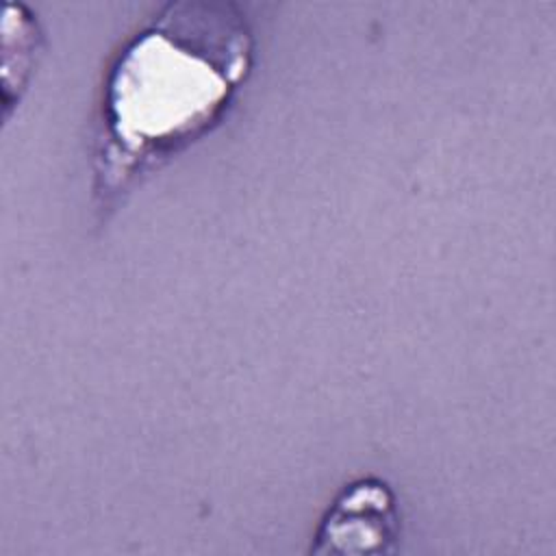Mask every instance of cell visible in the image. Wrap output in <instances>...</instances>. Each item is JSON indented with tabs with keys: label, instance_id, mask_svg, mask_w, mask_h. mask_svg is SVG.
Returning a JSON list of instances; mask_svg holds the SVG:
<instances>
[{
	"label": "cell",
	"instance_id": "2",
	"mask_svg": "<svg viewBox=\"0 0 556 556\" xmlns=\"http://www.w3.org/2000/svg\"><path fill=\"white\" fill-rule=\"evenodd\" d=\"M400 506L393 489L380 478L345 484L326 508L311 552L315 554H387L400 539Z\"/></svg>",
	"mask_w": 556,
	"mask_h": 556
},
{
	"label": "cell",
	"instance_id": "1",
	"mask_svg": "<svg viewBox=\"0 0 556 556\" xmlns=\"http://www.w3.org/2000/svg\"><path fill=\"white\" fill-rule=\"evenodd\" d=\"M245 22L224 4H169L117 56L104 91L100 178L117 191L137 169L215 122L250 70Z\"/></svg>",
	"mask_w": 556,
	"mask_h": 556
}]
</instances>
